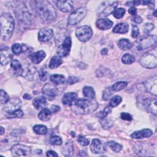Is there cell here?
Returning <instances> with one entry per match:
<instances>
[{
  "label": "cell",
  "instance_id": "cell-37",
  "mask_svg": "<svg viewBox=\"0 0 157 157\" xmlns=\"http://www.w3.org/2000/svg\"><path fill=\"white\" fill-rule=\"evenodd\" d=\"M121 101H122V99L120 96H118V95L114 96L113 97H112L111 98L110 102H109V105L112 107H116L120 104V103L121 102Z\"/></svg>",
  "mask_w": 157,
  "mask_h": 157
},
{
  "label": "cell",
  "instance_id": "cell-48",
  "mask_svg": "<svg viewBox=\"0 0 157 157\" xmlns=\"http://www.w3.org/2000/svg\"><path fill=\"white\" fill-rule=\"evenodd\" d=\"M140 34L139 29L136 25H132V33L131 36L134 38H136Z\"/></svg>",
  "mask_w": 157,
  "mask_h": 157
},
{
  "label": "cell",
  "instance_id": "cell-46",
  "mask_svg": "<svg viewBox=\"0 0 157 157\" xmlns=\"http://www.w3.org/2000/svg\"><path fill=\"white\" fill-rule=\"evenodd\" d=\"M112 88H110V87L107 88L104 90V93H103V94H102V99H104V100H108V99L110 98V96H112Z\"/></svg>",
  "mask_w": 157,
  "mask_h": 157
},
{
  "label": "cell",
  "instance_id": "cell-30",
  "mask_svg": "<svg viewBox=\"0 0 157 157\" xmlns=\"http://www.w3.org/2000/svg\"><path fill=\"white\" fill-rule=\"evenodd\" d=\"M118 46L121 50H129L132 45L131 42L128 39L123 38V39H120L118 41Z\"/></svg>",
  "mask_w": 157,
  "mask_h": 157
},
{
  "label": "cell",
  "instance_id": "cell-15",
  "mask_svg": "<svg viewBox=\"0 0 157 157\" xmlns=\"http://www.w3.org/2000/svg\"><path fill=\"white\" fill-rule=\"evenodd\" d=\"M74 1H58L56 2L58 9L63 12H68L74 8Z\"/></svg>",
  "mask_w": 157,
  "mask_h": 157
},
{
  "label": "cell",
  "instance_id": "cell-44",
  "mask_svg": "<svg viewBox=\"0 0 157 157\" xmlns=\"http://www.w3.org/2000/svg\"><path fill=\"white\" fill-rule=\"evenodd\" d=\"M39 76L42 81H45L48 77V72L45 68H41L39 72Z\"/></svg>",
  "mask_w": 157,
  "mask_h": 157
},
{
  "label": "cell",
  "instance_id": "cell-21",
  "mask_svg": "<svg viewBox=\"0 0 157 157\" xmlns=\"http://www.w3.org/2000/svg\"><path fill=\"white\" fill-rule=\"evenodd\" d=\"M77 94L75 93H66L64 94L62 99L63 104L71 106L77 100Z\"/></svg>",
  "mask_w": 157,
  "mask_h": 157
},
{
  "label": "cell",
  "instance_id": "cell-5",
  "mask_svg": "<svg viewBox=\"0 0 157 157\" xmlns=\"http://www.w3.org/2000/svg\"><path fill=\"white\" fill-rule=\"evenodd\" d=\"M157 37L155 34H147L137 39L134 44V47L138 51L148 48L156 44Z\"/></svg>",
  "mask_w": 157,
  "mask_h": 157
},
{
  "label": "cell",
  "instance_id": "cell-43",
  "mask_svg": "<svg viewBox=\"0 0 157 157\" xmlns=\"http://www.w3.org/2000/svg\"><path fill=\"white\" fill-rule=\"evenodd\" d=\"M111 111H112V110L110 108V107L107 106L105 107V109L102 111L99 112V113L98 114V116L100 118L102 119V118L106 117L108 115V114H109L111 112Z\"/></svg>",
  "mask_w": 157,
  "mask_h": 157
},
{
  "label": "cell",
  "instance_id": "cell-20",
  "mask_svg": "<svg viewBox=\"0 0 157 157\" xmlns=\"http://www.w3.org/2000/svg\"><path fill=\"white\" fill-rule=\"evenodd\" d=\"M45 52L43 50H39L29 55V58L34 64H39L45 57Z\"/></svg>",
  "mask_w": 157,
  "mask_h": 157
},
{
  "label": "cell",
  "instance_id": "cell-55",
  "mask_svg": "<svg viewBox=\"0 0 157 157\" xmlns=\"http://www.w3.org/2000/svg\"><path fill=\"white\" fill-rule=\"evenodd\" d=\"M60 110V107L58 105H53L51 107V112L52 113H56L57 112H58Z\"/></svg>",
  "mask_w": 157,
  "mask_h": 157
},
{
  "label": "cell",
  "instance_id": "cell-23",
  "mask_svg": "<svg viewBox=\"0 0 157 157\" xmlns=\"http://www.w3.org/2000/svg\"><path fill=\"white\" fill-rule=\"evenodd\" d=\"M61 153L65 156H71L74 154V145L71 140H69L65 143L61 148Z\"/></svg>",
  "mask_w": 157,
  "mask_h": 157
},
{
  "label": "cell",
  "instance_id": "cell-8",
  "mask_svg": "<svg viewBox=\"0 0 157 157\" xmlns=\"http://www.w3.org/2000/svg\"><path fill=\"white\" fill-rule=\"evenodd\" d=\"M11 152L14 156H26L31 155V147L22 144H15L11 148Z\"/></svg>",
  "mask_w": 157,
  "mask_h": 157
},
{
  "label": "cell",
  "instance_id": "cell-36",
  "mask_svg": "<svg viewBox=\"0 0 157 157\" xmlns=\"http://www.w3.org/2000/svg\"><path fill=\"white\" fill-rule=\"evenodd\" d=\"M125 12H126V10L124 8L120 7L118 9H115L114 11L112 12V14L116 18L119 19L122 18L124 16Z\"/></svg>",
  "mask_w": 157,
  "mask_h": 157
},
{
  "label": "cell",
  "instance_id": "cell-31",
  "mask_svg": "<svg viewBox=\"0 0 157 157\" xmlns=\"http://www.w3.org/2000/svg\"><path fill=\"white\" fill-rule=\"evenodd\" d=\"M51 82H52L55 85L63 84L66 82L65 77L60 74H53L50 77Z\"/></svg>",
  "mask_w": 157,
  "mask_h": 157
},
{
  "label": "cell",
  "instance_id": "cell-38",
  "mask_svg": "<svg viewBox=\"0 0 157 157\" xmlns=\"http://www.w3.org/2000/svg\"><path fill=\"white\" fill-rule=\"evenodd\" d=\"M107 145L115 153L119 152L121 150V148H122V146L120 144H118L115 142H113V141L109 142L107 143Z\"/></svg>",
  "mask_w": 157,
  "mask_h": 157
},
{
  "label": "cell",
  "instance_id": "cell-58",
  "mask_svg": "<svg viewBox=\"0 0 157 157\" xmlns=\"http://www.w3.org/2000/svg\"><path fill=\"white\" fill-rule=\"evenodd\" d=\"M4 131H5V130H4V128L1 126V135H2L3 133L4 132Z\"/></svg>",
  "mask_w": 157,
  "mask_h": 157
},
{
  "label": "cell",
  "instance_id": "cell-27",
  "mask_svg": "<svg viewBox=\"0 0 157 157\" xmlns=\"http://www.w3.org/2000/svg\"><path fill=\"white\" fill-rule=\"evenodd\" d=\"M52 115V112L47 108H42L38 114L39 118L42 121H48L50 120Z\"/></svg>",
  "mask_w": 157,
  "mask_h": 157
},
{
  "label": "cell",
  "instance_id": "cell-35",
  "mask_svg": "<svg viewBox=\"0 0 157 157\" xmlns=\"http://www.w3.org/2000/svg\"><path fill=\"white\" fill-rule=\"evenodd\" d=\"M121 61L125 64H130L135 61V58L129 53H126L122 56Z\"/></svg>",
  "mask_w": 157,
  "mask_h": 157
},
{
  "label": "cell",
  "instance_id": "cell-4",
  "mask_svg": "<svg viewBox=\"0 0 157 157\" xmlns=\"http://www.w3.org/2000/svg\"><path fill=\"white\" fill-rule=\"evenodd\" d=\"M140 64L148 69L155 68L157 66V52L156 48L144 53L140 59Z\"/></svg>",
  "mask_w": 157,
  "mask_h": 157
},
{
  "label": "cell",
  "instance_id": "cell-56",
  "mask_svg": "<svg viewBox=\"0 0 157 157\" xmlns=\"http://www.w3.org/2000/svg\"><path fill=\"white\" fill-rule=\"evenodd\" d=\"M23 98L25 99H26V100H29L31 99V96L28 94V93H25L23 96Z\"/></svg>",
  "mask_w": 157,
  "mask_h": 157
},
{
  "label": "cell",
  "instance_id": "cell-26",
  "mask_svg": "<svg viewBox=\"0 0 157 157\" xmlns=\"http://www.w3.org/2000/svg\"><path fill=\"white\" fill-rule=\"evenodd\" d=\"M129 25L126 23H120L117 24L113 28L112 31L115 33L124 34L128 31Z\"/></svg>",
  "mask_w": 157,
  "mask_h": 157
},
{
  "label": "cell",
  "instance_id": "cell-19",
  "mask_svg": "<svg viewBox=\"0 0 157 157\" xmlns=\"http://www.w3.org/2000/svg\"><path fill=\"white\" fill-rule=\"evenodd\" d=\"M156 99L151 98H147L143 101V104L147 110L155 115H156Z\"/></svg>",
  "mask_w": 157,
  "mask_h": 157
},
{
  "label": "cell",
  "instance_id": "cell-13",
  "mask_svg": "<svg viewBox=\"0 0 157 157\" xmlns=\"http://www.w3.org/2000/svg\"><path fill=\"white\" fill-rule=\"evenodd\" d=\"M90 150L94 154H101L105 151V147L101 140L98 139H94L92 140Z\"/></svg>",
  "mask_w": 157,
  "mask_h": 157
},
{
  "label": "cell",
  "instance_id": "cell-52",
  "mask_svg": "<svg viewBox=\"0 0 157 157\" xmlns=\"http://www.w3.org/2000/svg\"><path fill=\"white\" fill-rule=\"evenodd\" d=\"M132 20L136 23H140L142 22V18L139 15H137L133 16Z\"/></svg>",
  "mask_w": 157,
  "mask_h": 157
},
{
  "label": "cell",
  "instance_id": "cell-16",
  "mask_svg": "<svg viewBox=\"0 0 157 157\" xmlns=\"http://www.w3.org/2000/svg\"><path fill=\"white\" fill-rule=\"evenodd\" d=\"M53 36V31L50 28H42L38 33V39L41 42H47Z\"/></svg>",
  "mask_w": 157,
  "mask_h": 157
},
{
  "label": "cell",
  "instance_id": "cell-6",
  "mask_svg": "<svg viewBox=\"0 0 157 157\" xmlns=\"http://www.w3.org/2000/svg\"><path fill=\"white\" fill-rule=\"evenodd\" d=\"M87 10L85 7H81L72 12L68 17L67 23L70 25H75L80 23L85 17Z\"/></svg>",
  "mask_w": 157,
  "mask_h": 157
},
{
  "label": "cell",
  "instance_id": "cell-12",
  "mask_svg": "<svg viewBox=\"0 0 157 157\" xmlns=\"http://www.w3.org/2000/svg\"><path fill=\"white\" fill-rule=\"evenodd\" d=\"M42 93L46 98L51 101L56 97L57 94V88L54 85L46 83L42 88Z\"/></svg>",
  "mask_w": 157,
  "mask_h": 157
},
{
  "label": "cell",
  "instance_id": "cell-54",
  "mask_svg": "<svg viewBox=\"0 0 157 157\" xmlns=\"http://www.w3.org/2000/svg\"><path fill=\"white\" fill-rule=\"evenodd\" d=\"M46 156L49 157V156H51V157H57L58 156V154L54 151H52V150H49L46 153Z\"/></svg>",
  "mask_w": 157,
  "mask_h": 157
},
{
  "label": "cell",
  "instance_id": "cell-11",
  "mask_svg": "<svg viewBox=\"0 0 157 157\" xmlns=\"http://www.w3.org/2000/svg\"><path fill=\"white\" fill-rule=\"evenodd\" d=\"M145 88L149 93L156 96L157 95V77L154 75L153 77L148 78L144 83Z\"/></svg>",
  "mask_w": 157,
  "mask_h": 157
},
{
  "label": "cell",
  "instance_id": "cell-24",
  "mask_svg": "<svg viewBox=\"0 0 157 157\" xmlns=\"http://www.w3.org/2000/svg\"><path fill=\"white\" fill-rule=\"evenodd\" d=\"M10 67L12 69L13 74L15 76H19L22 75L23 68L20 63L16 59H12L10 63Z\"/></svg>",
  "mask_w": 157,
  "mask_h": 157
},
{
  "label": "cell",
  "instance_id": "cell-47",
  "mask_svg": "<svg viewBox=\"0 0 157 157\" xmlns=\"http://www.w3.org/2000/svg\"><path fill=\"white\" fill-rule=\"evenodd\" d=\"M77 141L82 146H86L89 144L90 143V140L89 139H86V137H85L83 136H78V139H77Z\"/></svg>",
  "mask_w": 157,
  "mask_h": 157
},
{
  "label": "cell",
  "instance_id": "cell-3",
  "mask_svg": "<svg viewBox=\"0 0 157 157\" xmlns=\"http://www.w3.org/2000/svg\"><path fill=\"white\" fill-rule=\"evenodd\" d=\"M1 37L4 41L8 40L12 36L15 21L12 16L9 13H4L1 15Z\"/></svg>",
  "mask_w": 157,
  "mask_h": 157
},
{
  "label": "cell",
  "instance_id": "cell-25",
  "mask_svg": "<svg viewBox=\"0 0 157 157\" xmlns=\"http://www.w3.org/2000/svg\"><path fill=\"white\" fill-rule=\"evenodd\" d=\"M118 2L117 1L113 2L112 4H109L108 6H107L99 15L98 16L105 17L108 15H109L111 13H112L115 9H117V6L118 5Z\"/></svg>",
  "mask_w": 157,
  "mask_h": 157
},
{
  "label": "cell",
  "instance_id": "cell-51",
  "mask_svg": "<svg viewBox=\"0 0 157 157\" xmlns=\"http://www.w3.org/2000/svg\"><path fill=\"white\" fill-rule=\"evenodd\" d=\"M78 81H79L78 78H77L76 77H74V76H71L68 78V79L67 80V83L69 85H72V84L78 82Z\"/></svg>",
  "mask_w": 157,
  "mask_h": 157
},
{
  "label": "cell",
  "instance_id": "cell-57",
  "mask_svg": "<svg viewBox=\"0 0 157 157\" xmlns=\"http://www.w3.org/2000/svg\"><path fill=\"white\" fill-rule=\"evenodd\" d=\"M107 52H108V49L106 48H104L102 49L101 51V53L102 55H107Z\"/></svg>",
  "mask_w": 157,
  "mask_h": 157
},
{
  "label": "cell",
  "instance_id": "cell-7",
  "mask_svg": "<svg viewBox=\"0 0 157 157\" xmlns=\"http://www.w3.org/2000/svg\"><path fill=\"white\" fill-rule=\"evenodd\" d=\"M75 36L81 42H86L91 39L93 36V31L91 27L84 25L78 27L75 31Z\"/></svg>",
  "mask_w": 157,
  "mask_h": 157
},
{
  "label": "cell",
  "instance_id": "cell-29",
  "mask_svg": "<svg viewBox=\"0 0 157 157\" xmlns=\"http://www.w3.org/2000/svg\"><path fill=\"white\" fill-rule=\"evenodd\" d=\"M33 105L36 109H39L43 108L44 105H46V98L45 96H40L36 98L33 101Z\"/></svg>",
  "mask_w": 157,
  "mask_h": 157
},
{
  "label": "cell",
  "instance_id": "cell-1",
  "mask_svg": "<svg viewBox=\"0 0 157 157\" xmlns=\"http://www.w3.org/2000/svg\"><path fill=\"white\" fill-rule=\"evenodd\" d=\"M32 2L34 10L42 20L50 22L56 19V12L50 2L45 0L34 1Z\"/></svg>",
  "mask_w": 157,
  "mask_h": 157
},
{
  "label": "cell",
  "instance_id": "cell-49",
  "mask_svg": "<svg viewBox=\"0 0 157 157\" xmlns=\"http://www.w3.org/2000/svg\"><path fill=\"white\" fill-rule=\"evenodd\" d=\"M154 28V25L151 23H147L144 26V32L146 34L150 33Z\"/></svg>",
  "mask_w": 157,
  "mask_h": 157
},
{
  "label": "cell",
  "instance_id": "cell-9",
  "mask_svg": "<svg viewBox=\"0 0 157 157\" xmlns=\"http://www.w3.org/2000/svg\"><path fill=\"white\" fill-rule=\"evenodd\" d=\"M72 45V40L70 37H67L64 40L62 44H61L57 50V54L60 57H64L67 56L71 51Z\"/></svg>",
  "mask_w": 157,
  "mask_h": 157
},
{
  "label": "cell",
  "instance_id": "cell-41",
  "mask_svg": "<svg viewBox=\"0 0 157 157\" xmlns=\"http://www.w3.org/2000/svg\"><path fill=\"white\" fill-rule=\"evenodd\" d=\"M23 116V111L20 109H18L12 113H7V118H20Z\"/></svg>",
  "mask_w": 157,
  "mask_h": 157
},
{
  "label": "cell",
  "instance_id": "cell-53",
  "mask_svg": "<svg viewBox=\"0 0 157 157\" xmlns=\"http://www.w3.org/2000/svg\"><path fill=\"white\" fill-rule=\"evenodd\" d=\"M128 12L132 16H134L136 15H137V9L135 7L132 6L131 7L129 10H128Z\"/></svg>",
  "mask_w": 157,
  "mask_h": 157
},
{
  "label": "cell",
  "instance_id": "cell-32",
  "mask_svg": "<svg viewBox=\"0 0 157 157\" xmlns=\"http://www.w3.org/2000/svg\"><path fill=\"white\" fill-rule=\"evenodd\" d=\"M83 95L90 99H93L95 97V92L93 88L91 86H86L83 88Z\"/></svg>",
  "mask_w": 157,
  "mask_h": 157
},
{
  "label": "cell",
  "instance_id": "cell-22",
  "mask_svg": "<svg viewBox=\"0 0 157 157\" xmlns=\"http://www.w3.org/2000/svg\"><path fill=\"white\" fill-rule=\"evenodd\" d=\"M96 24L97 28H98L99 29L106 30L112 27L113 25V21L107 18H99L96 21Z\"/></svg>",
  "mask_w": 157,
  "mask_h": 157
},
{
  "label": "cell",
  "instance_id": "cell-10",
  "mask_svg": "<svg viewBox=\"0 0 157 157\" xmlns=\"http://www.w3.org/2000/svg\"><path fill=\"white\" fill-rule=\"evenodd\" d=\"M21 106V101L18 98H13L9 99V101L6 104L4 110L7 113H12L20 108Z\"/></svg>",
  "mask_w": 157,
  "mask_h": 157
},
{
  "label": "cell",
  "instance_id": "cell-42",
  "mask_svg": "<svg viewBox=\"0 0 157 157\" xmlns=\"http://www.w3.org/2000/svg\"><path fill=\"white\" fill-rule=\"evenodd\" d=\"M12 51L15 55H20L23 52V47L19 44H14L12 46Z\"/></svg>",
  "mask_w": 157,
  "mask_h": 157
},
{
  "label": "cell",
  "instance_id": "cell-45",
  "mask_svg": "<svg viewBox=\"0 0 157 157\" xmlns=\"http://www.w3.org/2000/svg\"><path fill=\"white\" fill-rule=\"evenodd\" d=\"M102 121H101V124H102V126L105 128V129H107V128H110L112 124H113V122L112 121V120L110 119H107V118H104L102 119Z\"/></svg>",
  "mask_w": 157,
  "mask_h": 157
},
{
  "label": "cell",
  "instance_id": "cell-50",
  "mask_svg": "<svg viewBox=\"0 0 157 157\" xmlns=\"http://www.w3.org/2000/svg\"><path fill=\"white\" fill-rule=\"evenodd\" d=\"M120 117L121 119H123L124 120H128V121H130L132 118V116L129 113H126V112L121 113L120 115Z\"/></svg>",
  "mask_w": 157,
  "mask_h": 157
},
{
  "label": "cell",
  "instance_id": "cell-17",
  "mask_svg": "<svg viewBox=\"0 0 157 157\" xmlns=\"http://www.w3.org/2000/svg\"><path fill=\"white\" fill-rule=\"evenodd\" d=\"M36 72V68L29 64L25 68L23 69L22 76L28 80H33L35 78Z\"/></svg>",
  "mask_w": 157,
  "mask_h": 157
},
{
  "label": "cell",
  "instance_id": "cell-40",
  "mask_svg": "<svg viewBox=\"0 0 157 157\" xmlns=\"http://www.w3.org/2000/svg\"><path fill=\"white\" fill-rule=\"evenodd\" d=\"M50 142L52 145H60L62 144L63 141L62 139L58 136H52L50 137Z\"/></svg>",
  "mask_w": 157,
  "mask_h": 157
},
{
  "label": "cell",
  "instance_id": "cell-18",
  "mask_svg": "<svg viewBox=\"0 0 157 157\" xmlns=\"http://www.w3.org/2000/svg\"><path fill=\"white\" fill-rule=\"evenodd\" d=\"M153 134V131L150 129H144L142 130L137 131L131 134V137L135 139L148 138Z\"/></svg>",
  "mask_w": 157,
  "mask_h": 157
},
{
  "label": "cell",
  "instance_id": "cell-28",
  "mask_svg": "<svg viewBox=\"0 0 157 157\" xmlns=\"http://www.w3.org/2000/svg\"><path fill=\"white\" fill-rule=\"evenodd\" d=\"M63 63L61 58L59 56H54L52 58L49 62L48 67L50 69H55L59 67Z\"/></svg>",
  "mask_w": 157,
  "mask_h": 157
},
{
  "label": "cell",
  "instance_id": "cell-14",
  "mask_svg": "<svg viewBox=\"0 0 157 157\" xmlns=\"http://www.w3.org/2000/svg\"><path fill=\"white\" fill-rule=\"evenodd\" d=\"M1 64L2 65H6L10 61H12L13 55L8 47H4L1 49Z\"/></svg>",
  "mask_w": 157,
  "mask_h": 157
},
{
  "label": "cell",
  "instance_id": "cell-39",
  "mask_svg": "<svg viewBox=\"0 0 157 157\" xmlns=\"http://www.w3.org/2000/svg\"><path fill=\"white\" fill-rule=\"evenodd\" d=\"M9 97L7 93L2 90H1L0 91V102L1 104H6L9 101Z\"/></svg>",
  "mask_w": 157,
  "mask_h": 157
},
{
  "label": "cell",
  "instance_id": "cell-2",
  "mask_svg": "<svg viewBox=\"0 0 157 157\" xmlns=\"http://www.w3.org/2000/svg\"><path fill=\"white\" fill-rule=\"evenodd\" d=\"M71 107L76 113L88 114L94 112L98 107V104L93 99H78L74 102Z\"/></svg>",
  "mask_w": 157,
  "mask_h": 157
},
{
  "label": "cell",
  "instance_id": "cell-34",
  "mask_svg": "<svg viewBox=\"0 0 157 157\" xmlns=\"http://www.w3.org/2000/svg\"><path fill=\"white\" fill-rule=\"evenodd\" d=\"M33 131L37 134H45L47 132V128L42 124H37L33 126Z\"/></svg>",
  "mask_w": 157,
  "mask_h": 157
},
{
  "label": "cell",
  "instance_id": "cell-33",
  "mask_svg": "<svg viewBox=\"0 0 157 157\" xmlns=\"http://www.w3.org/2000/svg\"><path fill=\"white\" fill-rule=\"evenodd\" d=\"M128 85V82H118L115 83L112 86V90L115 91H119L120 90H123Z\"/></svg>",
  "mask_w": 157,
  "mask_h": 157
}]
</instances>
